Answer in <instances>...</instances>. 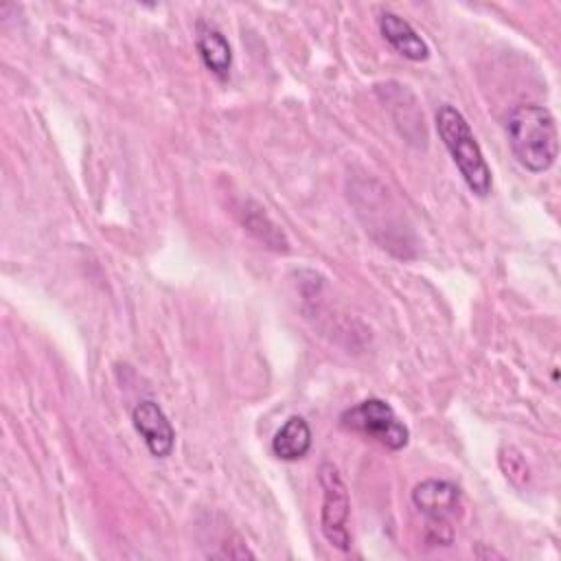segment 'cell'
Wrapping results in <instances>:
<instances>
[{
  "mask_svg": "<svg viewBox=\"0 0 561 561\" xmlns=\"http://www.w3.org/2000/svg\"><path fill=\"white\" fill-rule=\"evenodd\" d=\"M508 147L515 160L530 173L548 171L559 153V134L548 107L526 103L506 116Z\"/></svg>",
  "mask_w": 561,
  "mask_h": 561,
  "instance_id": "1",
  "label": "cell"
},
{
  "mask_svg": "<svg viewBox=\"0 0 561 561\" xmlns=\"http://www.w3.org/2000/svg\"><path fill=\"white\" fill-rule=\"evenodd\" d=\"M436 131L469 191L478 197H486L491 193V169L467 118L454 105L445 103L436 112Z\"/></svg>",
  "mask_w": 561,
  "mask_h": 561,
  "instance_id": "2",
  "label": "cell"
},
{
  "mask_svg": "<svg viewBox=\"0 0 561 561\" xmlns=\"http://www.w3.org/2000/svg\"><path fill=\"white\" fill-rule=\"evenodd\" d=\"M340 425L392 451L403 449L410 440L408 427L399 421L394 410L383 399H377V397L364 399L353 408L344 410L340 416Z\"/></svg>",
  "mask_w": 561,
  "mask_h": 561,
  "instance_id": "3",
  "label": "cell"
},
{
  "mask_svg": "<svg viewBox=\"0 0 561 561\" xmlns=\"http://www.w3.org/2000/svg\"><path fill=\"white\" fill-rule=\"evenodd\" d=\"M318 482L322 489L320 530L333 548L348 550L351 548V530H348L351 502H348L344 478L333 462H322L318 469Z\"/></svg>",
  "mask_w": 561,
  "mask_h": 561,
  "instance_id": "4",
  "label": "cell"
},
{
  "mask_svg": "<svg viewBox=\"0 0 561 561\" xmlns=\"http://www.w3.org/2000/svg\"><path fill=\"white\" fill-rule=\"evenodd\" d=\"M131 423L153 458L171 456L175 447V430L156 401H138L131 410Z\"/></svg>",
  "mask_w": 561,
  "mask_h": 561,
  "instance_id": "5",
  "label": "cell"
},
{
  "mask_svg": "<svg viewBox=\"0 0 561 561\" xmlns=\"http://www.w3.org/2000/svg\"><path fill=\"white\" fill-rule=\"evenodd\" d=\"M412 504L432 522H449L462 511V493L447 480H423L412 489Z\"/></svg>",
  "mask_w": 561,
  "mask_h": 561,
  "instance_id": "6",
  "label": "cell"
},
{
  "mask_svg": "<svg viewBox=\"0 0 561 561\" xmlns=\"http://www.w3.org/2000/svg\"><path fill=\"white\" fill-rule=\"evenodd\" d=\"M379 31H381L383 39L405 59L425 61L430 57L427 42L401 15H397L392 11H383L379 15Z\"/></svg>",
  "mask_w": 561,
  "mask_h": 561,
  "instance_id": "7",
  "label": "cell"
},
{
  "mask_svg": "<svg viewBox=\"0 0 561 561\" xmlns=\"http://www.w3.org/2000/svg\"><path fill=\"white\" fill-rule=\"evenodd\" d=\"M195 46H197V53H199L204 66L215 77L226 79L230 75L232 50H230V44H228V39L224 37L221 31H217L215 26H210L206 22H197Z\"/></svg>",
  "mask_w": 561,
  "mask_h": 561,
  "instance_id": "8",
  "label": "cell"
},
{
  "mask_svg": "<svg viewBox=\"0 0 561 561\" xmlns=\"http://www.w3.org/2000/svg\"><path fill=\"white\" fill-rule=\"evenodd\" d=\"M311 449V430L302 416H289L272 438V451L280 460H300Z\"/></svg>",
  "mask_w": 561,
  "mask_h": 561,
  "instance_id": "9",
  "label": "cell"
},
{
  "mask_svg": "<svg viewBox=\"0 0 561 561\" xmlns=\"http://www.w3.org/2000/svg\"><path fill=\"white\" fill-rule=\"evenodd\" d=\"M239 215H241V224L245 226V230H248L250 234H254L265 248L276 250V252H280V250L285 252V250H287L289 243H287L283 230L265 215V210H263L259 204L245 202V204L241 206Z\"/></svg>",
  "mask_w": 561,
  "mask_h": 561,
  "instance_id": "10",
  "label": "cell"
},
{
  "mask_svg": "<svg viewBox=\"0 0 561 561\" xmlns=\"http://www.w3.org/2000/svg\"><path fill=\"white\" fill-rule=\"evenodd\" d=\"M500 467L504 471V476L513 482V484H526L530 478L528 465L524 460V456L515 449V447H502L500 449Z\"/></svg>",
  "mask_w": 561,
  "mask_h": 561,
  "instance_id": "11",
  "label": "cell"
}]
</instances>
